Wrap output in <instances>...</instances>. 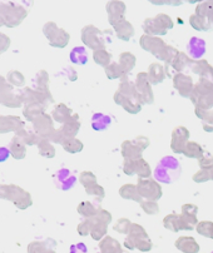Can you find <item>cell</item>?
<instances>
[{
    "label": "cell",
    "instance_id": "2e32d148",
    "mask_svg": "<svg viewBox=\"0 0 213 253\" xmlns=\"http://www.w3.org/2000/svg\"><path fill=\"white\" fill-rule=\"evenodd\" d=\"M212 253H213V252H212Z\"/></svg>",
    "mask_w": 213,
    "mask_h": 253
},
{
    "label": "cell",
    "instance_id": "52a82bcc",
    "mask_svg": "<svg viewBox=\"0 0 213 253\" xmlns=\"http://www.w3.org/2000/svg\"><path fill=\"white\" fill-rule=\"evenodd\" d=\"M70 60L74 64H85L88 62V53H86V50L83 46H79V48H76L72 50V53H70Z\"/></svg>",
    "mask_w": 213,
    "mask_h": 253
},
{
    "label": "cell",
    "instance_id": "ba28073f",
    "mask_svg": "<svg viewBox=\"0 0 213 253\" xmlns=\"http://www.w3.org/2000/svg\"><path fill=\"white\" fill-rule=\"evenodd\" d=\"M183 153L187 157H194V158H200L202 156V149L200 148L197 143H187L184 147Z\"/></svg>",
    "mask_w": 213,
    "mask_h": 253
},
{
    "label": "cell",
    "instance_id": "4fadbf2b",
    "mask_svg": "<svg viewBox=\"0 0 213 253\" xmlns=\"http://www.w3.org/2000/svg\"><path fill=\"white\" fill-rule=\"evenodd\" d=\"M29 253H44V248L41 243H32L29 246Z\"/></svg>",
    "mask_w": 213,
    "mask_h": 253
},
{
    "label": "cell",
    "instance_id": "277c9868",
    "mask_svg": "<svg viewBox=\"0 0 213 253\" xmlns=\"http://www.w3.org/2000/svg\"><path fill=\"white\" fill-rule=\"evenodd\" d=\"M188 138V132L184 128H178L175 129L173 133V139H172V148L175 153H181L184 151V144Z\"/></svg>",
    "mask_w": 213,
    "mask_h": 253
},
{
    "label": "cell",
    "instance_id": "5b68a950",
    "mask_svg": "<svg viewBox=\"0 0 213 253\" xmlns=\"http://www.w3.org/2000/svg\"><path fill=\"white\" fill-rule=\"evenodd\" d=\"M144 193H140V196L146 197L148 200H158L161 197V189L154 182H140L139 191H146Z\"/></svg>",
    "mask_w": 213,
    "mask_h": 253
},
{
    "label": "cell",
    "instance_id": "5bb4252c",
    "mask_svg": "<svg viewBox=\"0 0 213 253\" xmlns=\"http://www.w3.org/2000/svg\"><path fill=\"white\" fill-rule=\"evenodd\" d=\"M48 253H53V252H48Z\"/></svg>",
    "mask_w": 213,
    "mask_h": 253
},
{
    "label": "cell",
    "instance_id": "8fae6325",
    "mask_svg": "<svg viewBox=\"0 0 213 253\" xmlns=\"http://www.w3.org/2000/svg\"><path fill=\"white\" fill-rule=\"evenodd\" d=\"M94 59L98 64H102V65H107L109 63V54L105 53L104 50H97L94 54Z\"/></svg>",
    "mask_w": 213,
    "mask_h": 253
},
{
    "label": "cell",
    "instance_id": "7a4b0ae2",
    "mask_svg": "<svg viewBox=\"0 0 213 253\" xmlns=\"http://www.w3.org/2000/svg\"><path fill=\"white\" fill-rule=\"evenodd\" d=\"M76 174L73 172H70L69 169H67V168H63V169L58 170L55 173V183H57L58 188L63 189V191L72 188L76 184Z\"/></svg>",
    "mask_w": 213,
    "mask_h": 253
},
{
    "label": "cell",
    "instance_id": "6da1fadb",
    "mask_svg": "<svg viewBox=\"0 0 213 253\" xmlns=\"http://www.w3.org/2000/svg\"><path fill=\"white\" fill-rule=\"evenodd\" d=\"M182 173L181 163L174 157H165L158 162L154 169V178L156 180L165 184H170L178 179Z\"/></svg>",
    "mask_w": 213,
    "mask_h": 253
},
{
    "label": "cell",
    "instance_id": "7c38bea8",
    "mask_svg": "<svg viewBox=\"0 0 213 253\" xmlns=\"http://www.w3.org/2000/svg\"><path fill=\"white\" fill-rule=\"evenodd\" d=\"M70 253H86V247L84 243H78V245L72 246Z\"/></svg>",
    "mask_w": 213,
    "mask_h": 253
},
{
    "label": "cell",
    "instance_id": "8992f818",
    "mask_svg": "<svg viewBox=\"0 0 213 253\" xmlns=\"http://www.w3.org/2000/svg\"><path fill=\"white\" fill-rule=\"evenodd\" d=\"M112 123V118L107 114L95 113L92 118V126L95 130H104Z\"/></svg>",
    "mask_w": 213,
    "mask_h": 253
},
{
    "label": "cell",
    "instance_id": "9c48e42d",
    "mask_svg": "<svg viewBox=\"0 0 213 253\" xmlns=\"http://www.w3.org/2000/svg\"><path fill=\"white\" fill-rule=\"evenodd\" d=\"M134 57H133L132 54H123L121 58V67L122 69H123L124 73H127V72H129L130 69H132L133 67H134Z\"/></svg>",
    "mask_w": 213,
    "mask_h": 253
},
{
    "label": "cell",
    "instance_id": "3957f363",
    "mask_svg": "<svg viewBox=\"0 0 213 253\" xmlns=\"http://www.w3.org/2000/svg\"><path fill=\"white\" fill-rule=\"evenodd\" d=\"M187 51L192 59H201L206 53V42L198 38H192L187 45Z\"/></svg>",
    "mask_w": 213,
    "mask_h": 253
},
{
    "label": "cell",
    "instance_id": "9a60e30c",
    "mask_svg": "<svg viewBox=\"0 0 213 253\" xmlns=\"http://www.w3.org/2000/svg\"><path fill=\"white\" fill-rule=\"evenodd\" d=\"M212 174H213V173H212ZM212 178H213V175H212Z\"/></svg>",
    "mask_w": 213,
    "mask_h": 253
},
{
    "label": "cell",
    "instance_id": "30bf717a",
    "mask_svg": "<svg viewBox=\"0 0 213 253\" xmlns=\"http://www.w3.org/2000/svg\"><path fill=\"white\" fill-rule=\"evenodd\" d=\"M124 72L122 67H118V64H114V63L109 64V67L107 68V74H108L109 78H118Z\"/></svg>",
    "mask_w": 213,
    "mask_h": 253
}]
</instances>
